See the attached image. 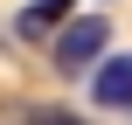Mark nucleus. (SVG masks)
<instances>
[{
	"label": "nucleus",
	"mask_w": 132,
	"mask_h": 125,
	"mask_svg": "<svg viewBox=\"0 0 132 125\" xmlns=\"http://www.w3.org/2000/svg\"><path fill=\"white\" fill-rule=\"evenodd\" d=\"M90 97L104 111H132V56H104L90 70Z\"/></svg>",
	"instance_id": "f03ea898"
},
{
	"label": "nucleus",
	"mask_w": 132,
	"mask_h": 125,
	"mask_svg": "<svg viewBox=\"0 0 132 125\" xmlns=\"http://www.w3.org/2000/svg\"><path fill=\"white\" fill-rule=\"evenodd\" d=\"M42 125H84V118H63V111H42Z\"/></svg>",
	"instance_id": "20e7f679"
},
{
	"label": "nucleus",
	"mask_w": 132,
	"mask_h": 125,
	"mask_svg": "<svg viewBox=\"0 0 132 125\" xmlns=\"http://www.w3.org/2000/svg\"><path fill=\"white\" fill-rule=\"evenodd\" d=\"M63 14H70V0H35V7L21 14V35H42V28H56Z\"/></svg>",
	"instance_id": "7ed1b4c3"
},
{
	"label": "nucleus",
	"mask_w": 132,
	"mask_h": 125,
	"mask_svg": "<svg viewBox=\"0 0 132 125\" xmlns=\"http://www.w3.org/2000/svg\"><path fill=\"white\" fill-rule=\"evenodd\" d=\"M104 42H111V21H104V14H77V21H63V35H56V70H63V77L97 70Z\"/></svg>",
	"instance_id": "f257e3e1"
}]
</instances>
